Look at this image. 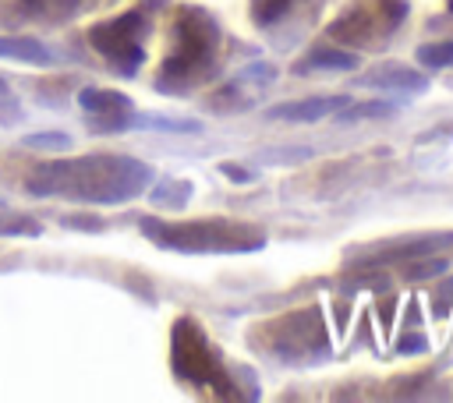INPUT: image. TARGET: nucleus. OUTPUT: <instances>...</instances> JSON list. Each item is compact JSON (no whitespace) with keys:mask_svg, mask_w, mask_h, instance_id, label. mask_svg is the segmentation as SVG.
<instances>
[{"mask_svg":"<svg viewBox=\"0 0 453 403\" xmlns=\"http://www.w3.org/2000/svg\"><path fill=\"white\" fill-rule=\"evenodd\" d=\"M216 46H219V28H216V21H212L205 11H198V7L180 11L177 28H173V49H170L166 60H163L159 88H163V92H184V88H191L195 81H202L205 71H209L212 60H216Z\"/></svg>","mask_w":453,"mask_h":403,"instance_id":"f03ea898","label":"nucleus"},{"mask_svg":"<svg viewBox=\"0 0 453 403\" xmlns=\"http://www.w3.org/2000/svg\"><path fill=\"white\" fill-rule=\"evenodd\" d=\"M173 371L180 382L188 385H209L223 396H230V382L223 375L219 354L209 343V336L202 332V325L195 318H177L173 322Z\"/></svg>","mask_w":453,"mask_h":403,"instance_id":"39448f33","label":"nucleus"},{"mask_svg":"<svg viewBox=\"0 0 453 403\" xmlns=\"http://www.w3.org/2000/svg\"><path fill=\"white\" fill-rule=\"evenodd\" d=\"M152 180V170L131 156H85L64 163H42L28 177V194H64L74 202L117 205Z\"/></svg>","mask_w":453,"mask_h":403,"instance_id":"f257e3e1","label":"nucleus"},{"mask_svg":"<svg viewBox=\"0 0 453 403\" xmlns=\"http://www.w3.org/2000/svg\"><path fill=\"white\" fill-rule=\"evenodd\" d=\"M418 60L425 67H449L453 64V42H428L418 49Z\"/></svg>","mask_w":453,"mask_h":403,"instance_id":"2eb2a0df","label":"nucleus"},{"mask_svg":"<svg viewBox=\"0 0 453 403\" xmlns=\"http://www.w3.org/2000/svg\"><path fill=\"white\" fill-rule=\"evenodd\" d=\"M0 95H7V85H4V81H0Z\"/></svg>","mask_w":453,"mask_h":403,"instance_id":"412c9836","label":"nucleus"},{"mask_svg":"<svg viewBox=\"0 0 453 403\" xmlns=\"http://www.w3.org/2000/svg\"><path fill=\"white\" fill-rule=\"evenodd\" d=\"M449 11H453V0H449Z\"/></svg>","mask_w":453,"mask_h":403,"instance_id":"4be33fe9","label":"nucleus"},{"mask_svg":"<svg viewBox=\"0 0 453 403\" xmlns=\"http://www.w3.org/2000/svg\"><path fill=\"white\" fill-rule=\"evenodd\" d=\"M439 272H446V262L439 258V262H421V258H414L411 265H407V279H425V276H439Z\"/></svg>","mask_w":453,"mask_h":403,"instance_id":"a211bd4d","label":"nucleus"},{"mask_svg":"<svg viewBox=\"0 0 453 403\" xmlns=\"http://www.w3.org/2000/svg\"><path fill=\"white\" fill-rule=\"evenodd\" d=\"M357 57L354 53H340V49H315L297 71H354Z\"/></svg>","mask_w":453,"mask_h":403,"instance_id":"9b49d317","label":"nucleus"},{"mask_svg":"<svg viewBox=\"0 0 453 403\" xmlns=\"http://www.w3.org/2000/svg\"><path fill=\"white\" fill-rule=\"evenodd\" d=\"M446 244H453V233H425V237H403V240H386V244L379 240L365 251H347V258L357 265H382V262H407V258L414 262Z\"/></svg>","mask_w":453,"mask_h":403,"instance_id":"423d86ee","label":"nucleus"},{"mask_svg":"<svg viewBox=\"0 0 453 403\" xmlns=\"http://www.w3.org/2000/svg\"><path fill=\"white\" fill-rule=\"evenodd\" d=\"M350 99L343 95H333V99H301V103H283V106H273L269 117L273 120H322V117H333L336 110H343Z\"/></svg>","mask_w":453,"mask_h":403,"instance_id":"0eeeda50","label":"nucleus"},{"mask_svg":"<svg viewBox=\"0 0 453 403\" xmlns=\"http://www.w3.org/2000/svg\"><path fill=\"white\" fill-rule=\"evenodd\" d=\"M425 346H428V343H425L421 336H414V339L407 336V339H400V346H396V350H400V354H411V350H425Z\"/></svg>","mask_w":453,"mask_h":403,"instance_id":"6ab92c4d","label":"nucleus"},{"mask_svg":"<svg viewBox=\"0 0 453 403\" xmlns=\"http://www.w3.org/2000/svg\"><path fill=\"white\" fill-rule=\"evenodd\" d=\"M21 145H25V148H42V152H64V148H71V134H60V131L25 134Z\"/></svg>","mask_w":453,"mask_h":403,"instance_id":"4468645a","label":"nucleus"},{"mask_svg":"<svg viewBox=\"0 0 453 403\" xmlns=\"http://www.w3.org/2000/svg\"><path fill=\"white\" fill-rule=\"evenodd\" d=\"M188 198H191V184L188 180H163L152 191V205H159V209H180Z\"/></svg>","mask_w":453,"mask_h":403,"instance_id":"f8f14e48","label":"nucleus"},{"mask_svg":"<svg viewBox=\"0 0 453 403\" xmlns=\"http://www.w3.org/2000/svg\"><path fill=\"white\" fill-rule=\"evenodd\" d=\"M21 4L35 14H46L50 21H60V14L74 11V0H21Z\"/></svg>","mask_w":453,"mask_h":403,"instance_id":"dca6fc26","label":"nucleus"},{"mask_svg":"<svg viewBox=\"0 0 453 403\" xmlns=\"http://www.w3.org/2000/svg\"><path fill=\"white\" fill-rule=\"evenodd\" d=\"M149 18L142 11H127L117 14L110 21H99L88 28V42L96 46V53L106 60V67L120 78H131L142 60H145V35H149Z\"/></svg>","mask_w":453,"mask_h":403,"instance_id":"20e7f679","label":"nucleus"},{"mask_svg":"<svg viewBox=\"0 0 453 403\" xmlns=\"http://www.w3.org/2000/svg\"><path fill=\"white\" fill-rule=\"evenodd\" d=\"M35 237L39 233V223H32V219H18V216H7V219H0V237Z\"/></svg>","mask_w":453,"mask_h":403,"instance_id":"f3484780","label":"nucleus"},{"mask_svg":"<svg viewBox=\"0 0 453 403\" xmlns=\"http://www.w3.org/2000/svg\"><path fill=\"white\" fill-rule=\"evenodd\" d=\"M142 233L156 240L159 247L173 251H258L265 244V233L251 223L234 219H195V223H156L142 219Z\"/></svg>","mask_w":453,"mask_h":403,"instance_id":"7ed1b4c3","label":"nucleus"},{"mask_svg":"<svg viewBox=\"0 0 453 403\" xmlns=\"http://www.w3.org/2000/svg\"><path fill=\"white\" fill-rule=\"evenodd\" d=\"M357 85H379V88L421 92V88H425V78H421V74H411V71H403V67H386V71H375L372 78H361Z\"/></svg>","mask_w":453,"mask_h":403,"instance_id":"9d476101","label":"nucleus"},{"mask_svg":"<svg viewBox=\"0 0 453 403\" xmlns=\"http://www.w3.org/2000/svg\"><path fill=\"white\" fill-rule=\"evenodd\" d=\"M0 57H11V60H25V64H53V53L50 49H42V42H35V39H21V35H14V39H0Z\"/></svg>","mask_w":453,"mask_h":403,"instance_id":"1a4fd4ad","label":"nucleus"},{"mask_svg":"<svg viewBox=\"0 0 453 403\" xmlns=\"http://www.w3.org/2000/svg\"><path fill=\"white\" fill-rule=\"evenodd\" d=\"M223 173H226L230 180H251V173H248V170H237V166H223Z\"/></svg>","mask_w":453,"mask_h":403,"instance_id":"aec40b11","label":"nucleus"},{"mask_svg":"<svg viewBox=\"0 0 453 403\" xmlns=\"http://www.w3.org/2000/svg\"><path fill=\"white\" fill-rule=\"evenodd\" d=\"M78 103H81V110L88 117H113V113H127L131 110V99L124 92H113V88H81Z\"/></svg>","mask_w":453,"mask_h":403,"instance_id":"6e6552de","label":"nucleus"},{"mask_svg":"<svg viewBox=\"0 0 453 403\" xmlns=\"http://www.w3.org/2000/svg\"><path fill=\"white\" fill-rule=\"evenodd\" d=\"M297 0H251V18L255 25H273L280 21V14H287Z\"/></svg>","mask_w":453,"mask_h":403,"instance_id":"ddd939ff","label":"nucleus"}]
</instances>
